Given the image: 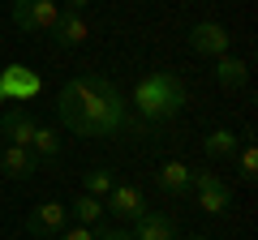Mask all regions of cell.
<instances>
[{
  "mask_svg": "<svg viewBox=\"0 0 258 240\" xmlns=\"http://www.w3.org/2000/svg\"><path fill=\"white\" fill-rule=\"evenodd\" d=\"M56 120L64 129L82 133V138H155L151 125H142L134 111H129V99L112 77L99 73H78L56 90Z\"/></svg>",
  "mask_w": 258,
  "mask_h": 240,
  "instance_id": "obj_1",
  "label": "cell"
},
{
  "mask_svg": "<svg viewBox=\"0 0 258 240\" xmlns=\"http://www.w3.org/2000/svg\"><path fill=\"white\" fill-rule=\"evenodd\" d=\"M185 103H189V90H185V82L176 73H164V69H155V73H142L138 86H134V103H129V111L142 120V125H164V120H176L185 111Z\"/></svg>",
  "mask_w": 258,
  "mask_h": 240,
  "instance_id": "obj_2",
  "label": "cell"
},
{
  "mask_svg": "<svg viewBox=\"0 0 258 240\" xmlns=\"http://www.w3.org/2000/svg\"><path fill=\"white\" fill-rule=\"evenodd\" d=\"M60 18V0H13V26L26 35H52Z\"/></svg>",
  "mask_w": 258,
  "mask_h": 240,
  "instance_id": "obj_3",
  "label": "cell"
},
{
  "mask_svg": "<svg viewBox=\"0 0 258 240\" xmlns=\"http://www.w3.org/2000/svg\"><path fill=\"white\" fill-rule=\"evenodd\" d=\"M189 193H198V210L203 214H228V206H232V185L215 172H194Z\"/></svg>",
  "mask_w": 258,
  "mask_h": 240,
  "instance_id": "obj_4",
  "label": "cell"
},
{
  "mask_svg": "<svg viewBox=\"0 0 258 240\" xmlns=\"http://www.w3.org/2000/svg\"><path fill=\"white\" fill-rule=\"evenodd\" d=\"M189 52H198V56H228L232 52V35H228V26H220V22H194L189 26Z\"/></svg>",
  "mask_w": 258,
  "mask_h": 240,
  "instance_id": "obj_5",
  "label": "cell"
},
{
  "mask_svg": "<svg viewBox=\"0 0 258 240\" xmlns=\"http://www.w3.org/2000/svg\"><path fill=\"white\" fill-rule=\"evenodd\" d=\"M64 227H69V206H64V202H52V197L39 202L35 210H30V219H26V231H30V236H47V240H52L56 231H64Z\"/></svg>",
  "mask_w": 258,
  "mask_h": 240,
  "instance_id": "obj_6",
  "label": "cell"
},
{
  "mask_svg": "<svg viewBox=\"0 0 258 240\" xmlns=\"http://www.w3.org/2000/svg\"><path fill=\"white\" fill-rule=\"evenodd\" d=\"M103 210H112L116 219H125V223H134V219H142L147 214V197H142V189H134V185H112V193L103 197Z\"/></svg>",
  "mask_w": 258,
  "mask_h": 240,
  "instance_id": "obj_7",
  "label": "cell"
},
{
  "mask_svg": "<svg viewBox=\"0 0 258 240\" xmlns=\"http://www.w3.org/2000/svg\"><path fill=\"white\" fill-rule=\"evenodd\" d=\"M86 35H91V22H86L82 13L60 9V18H56V26H52V47H60V52H69V47H82Z\"/></svg>",
  "mask_w": 258,
  "mask_h": 240,
  "instance_id": "obj_8",
  "label": "cell"
},
{
  "mask_svg": "<svg viewBox=\"0 0 258 240\" xmlns=\"http://www.w3.org/2000/svg\"><path fill=\"white\" fill-rule=\"evenodd\" d=\"M35 116H30L26 107H9L5 116H0V133L9 138V146H22V150H30V138H35Z\"/></svg>",
  "mask_w": 258,
  "mask_h": 240,
  "instance_id": "obj_9",
  "label": "cell"
},
{
  "mask_svg": "<svg viewBox=\"0 0 258 240\" xmlns=\"http://www.w3.org/2000/svg\"><path fill=\"white\" fill-rule=\"evenodd\" d=\"M189 180H194V172L181 163V159H168V163L155 172L159 193H168V197H189Z\"/></svg>",
  "mask_w": 258,
  "mask_h": 240,
  "instance_id": "obj_10",
  "label": "cell"
},
{
  "mask_svg": "<svg viewBox=\"0 0 258 240\" xmlns=\"http://www.w3.org/2000/svg\"><path fill=\"white\" fill-rule=\"evenodd\" d=\"M39 77L26 73L22 65H5V73H0V99L5 94H13V99H30V94H39Z\"/></svg>",
  "mask_w": 258,
  "mask_h": 240,
  "instance_id": "obj_11",
  "label": "cell"
},
{
  "mask_svg": "<svg viewBox=\"0 0 258 240\" xmlns=\"http://www.w3.org/2000/svg\"><path fill=\"white\" fill-rule=\"evenodd\" d=\"M134 240H176V223L159 210H147L142 219H134Z\"/></svg>",
  "mask_w": 258,
  "mask_h": 240,
  "instance_id": "obj_12",
  "label": "cell"
},
{
  "mask_svg": "<svg viewBox=\"0 0 258 240\" xmlns=\"http://www.w3.org/2000/svg\"><path fill=\"white\" fill-rule=\"evenodd\" d=\"M0 172L9 176V180H30L39 172V159L30 150H22V146H5L0 150Z\"/></svg>",
  "mask_w": 258,
  "mask_h": 240,
  "instance_id": "obj_13",
  "label": "cell"
},
{
  "mask_svg": "<svg viewBox=\"0 0 258 240\" xmlns=\"http://www.w3.org/2000/svg\"><path fill=\"white\" fill-rule=\"evenodd\" d=\"M211 73H215V82H220L224 90H241V86L249 82V65H245V60H237V56H220Z\"/></svg>",
  "mask_w": 258,
  "mask_h": 240,
  "instance_id": "obj_14",
  "label": "cell"
},
{
  "mask_svg": "<svg viewBox=\"0 0 258 240\" xmlns=\"http://www.w3.org/2000/svg\"><path fill=\"white\" fill-rule=\"evenodd\" d=\"M69 206V219H78L82 227H103V202L91 193H78L74 202H64Z\"/></svg>",
  "mask_w": 258,
  "mask_h": 240,
  "instance_id": "obj_15",
  "label": "cell"
},
{
  "mask_svg": "<svg viewBox=\"0 0 258 240\" xmlns=\"http://www.w3.org/2000/svg\"><path fill=\"white\" fill-rule=\"evenodd\" d=\"M237 146H241V138H237L232 129H211V133L203 138V150H207L211 159H232V155H237Z\"/></svg>",
  "mask_w": 258,
  "mask_h": 240,
  "instance_id": "obj_16",
  "label": "cell"
},
{
  "mask_svg": "<svg viewBox=\"0 0 258 240\" xmlns=\"http://www.w3.org/2000/svg\"><path fill=\"white\" fill-rule=\"evenodd\" d=\"M30 155H35V159H60V129L39 125L35 138H30Z\"/></svg>",
  "mask_w": 258,
  "mask_h": 240,
  "instance_id": "obj_17",
  "label": "cell"
},
{
  "mask_svg": "<svg viewBox=\"0 0 258 240\" xmlns=\"http://www.w3.org/2000/svg\"><path fill=\"white\" fill-rule=\"evenodd\" d=\"M112 185H116V172H112V167H91V172L82 176V193L99 197V202L112 193Z\"/></svg>",
  "mask_w": 258,
  "mask_h": 240,
  "instance_id": "obj_18",
  "label": "cell"
},
{
  "mask_svg": "<svg viewBox=\"0 0 258 240\" xmlns=\"http://www.w3.org/2000/svg\"><path fill=\"white\" fill-rule=\"evenodd\" d=\"M237 172H241L245 185H254V180H258V146H254V142L237 146Z\"/></svg>",
  "mask_w": 258,
  "mask_h": 240,
  "instance_id": "obj_19",
  "label": "cell"
},
{
  "mask_svg": "<svg viewBox=\"0 0 258 240\" xmlns=\"http://www.w3.org/2000/svg\"><path fill=\"white\" fill-rule=\"evenodd\" d=\"M52 240H95V227H82V223H78V227H64V231H56Z\"/></svg>",
  "mask_w": 258,
  "mask_h": 240,
  "instance_id": "obj_20",
  "label": "cell"
},
{
  "mask_svg": "<svg viewBox=\"0 0 258 240\" xmlns=\"http://www.w3.org/2000/svg\"><path fill=\"white\" fill-rule=\"evenodd\" d=\"M95 240H134V236L120 227H95Z\"/></svg>",
  "mask_w": 258,
  "mask_h": 240,
  "instance_id": "obj_21",
  "label": "cell"
},
{
  "mask_svg": "<svg viewBox=\"0 0 258 240\" xmlns=\"http://www.w3.org/2000/svg\"><path fill=\"white\" fill-rule=\"evenodd\" d=\"M86 5H91V0H64V9H69V13H82Z\"/></svg>",
  "mask_w": 258,
  "mask_h": 240,
  "instance_id": "obj_22",
  "label": "cell"
},
{
  "mask_svg": "<svg viewBox=\"0 0 258 240\" xmlns=\"http://www.w3.org/2000/svg\"><path fill=\"white\" fill-rule=\"evenodd\" d=\"M194 240H211V236H194Z\"/></svg>",
  "mask_w": 258,
  "mask_h": 240,
  "instance_id": "obj_23",
  "label": "cell"
}]
</instances>
